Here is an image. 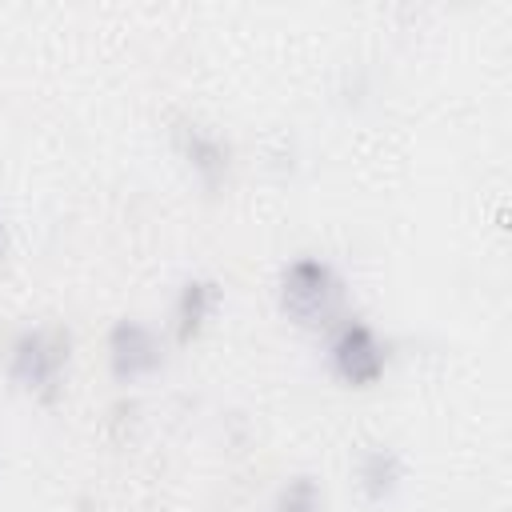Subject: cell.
I'll use <instances>...</instances> for the list:
<instances>
[{
    "mask_svg": "<svg viewBox=\"0 0 512 512\" xmlns=\"http://www.w3.org/2000/svg\"><path fill=\"white\" fill-rule=\"evenodd\" d=\"M8 244H12V236H8V224L0 220V268H4V260H8Z\"/></svg>",
    "mask_w": 512,
    "mask_h": 512,
    "instance_id": "9c48e42d",
    "label": "cell"
},
{
    "mask_svg": "<svg viewBox=\"0 0 512 512\" xmlns=\"http://www.w3.org/2000/svg\"><path fill=\"white\" fill-rule=\"evenodd\" d=\"M160 364H164V344L148 324L124 316L108 328V372L116 384H136L152 376Z\"/></svg>",
    "mask_w": 512,
    "mask_h": 512,
    "instance_id": "277c9868",
    "label": "cell"
},
{
    "mask_svg": "<svg viewBox=\"0 0 512 512\" xmlns=\"http://www.w3.org/2000/svg\"><path fill=\"white\" fill-rule=\"evenodd\" d=\"M280 312L300 328H332L344 308V280L320 256H296L280 272Z\"/></svg>",
    "mask_w": 512,
    "mask_h": 512,
    "instance_id": "6da1fadb",
    "label": "cell"
},
{
    "mask_svg": "<svg viewBox=\"0 0 512 512\" xmlns=\"http://www.w3.org/2000/svg\"><path fill=\"white\" fill-rule=\"evenodd\" d=\"M176 148H180L184 164L192 168V176H196L208 192H216V188L228 180L232 148H228L216 132H208L204 124H196V120H180V124H176Z\"/></svg>",
    "mask_w": 512,
    "mask_h": 512,
    "instance_id": "5b68a950",
    "label": "cell"
},
{
    "mask_svg": "<svg viewBox=\"0 0 512 512\" xmlns=\"http://www.w3.org/2000/svg\"><path fill=\"white\" fill-rule=\"evenodd\" d=\"M216 300H220V284L208 280V276H192V280L180 284V292H176V308H172V332H176V344H192V340L204 332V324H208Z\"/></svg>",
    "mask_w": 512,
    "mask_h": 512,
    "instance_id": "8992f818",
    "label": "cell"
},
{
    "mask_svg": "<svg viewBox=\"0 0 512 512\" xmlns=\"http://www.w3.org/2000/svg\"><path fill=\"white\" fill-rule=\"evenodd\" d=\"M400 480H404V460H400L396 448H368L360 456V464H356V484H360L368 504L392 500Z\"/></svg>",
    "mask_w": 512,
    "mask_h": 512,
    "instance_id": "52a82bcc",
    "label": "cell"
},
{
    "mask_svg": "<svg viewBox=\"0 0 512 512\" xmlns=\"http://www.w3.org/2000/svg\"><path fill=\"white\" fill-rule=\"evenodd\" d=\"M320 504H324L320 480L308 476V472H300V476H292V480L280 484V492L272 500V512H320Z\"/></svg>",
    "mask_w": 512,
    "mask_h": 512,
    "instance_id": "ba28073f",
    "label": "cell"
},
{
    "mask_svg": "<svg viewBox=\"0 0 512 512\" xmlns=\"http://www.w3.org/2000/svg\"><path fill=\"white\" fill-rule=\"evenodd\" d=\"M72 360V332L64 324H36L24 328L8 348V376L16 388L36 392L40 400L60 396V380Z\"/></svg>",
    "mask_w": 512,
    "mask_h": 512,
    "instance_id": "7a4b0ae2",
    "label": "cell"
},
{
    "mask_svg": "<svg viewBox=\"0 0 512 512\" xmlns=\"http://www.w3.org/2000/svg\"><path fill=\"white\" fill-rule=\"evenodd\" d=\"M328 364L332 376L348 388H372L380 384L384 368H388V344L376 336L372 324L344 316L332 324V340H328Z\"/></svg>",
    "mask_w": 512,
    "mask_h": 512,
    "instance_id": "3957f363",
    "label": "cell"
}]
</instances>
